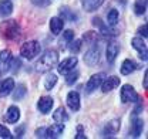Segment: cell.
Masks as SVG:
<instances>
[{"instance_id": "6da1fadb", "label": "cell", "mask_w": 148, "mask_h": 139, "mask_svg": "<svg viewBox=\"0 0 148 139\" xmlns=\"http://www.w3.org/2000/svg\"><path fill=\"white\" fill-rule=\"evenodd\" d=\"M57 64H58V52L53 48H49L38 58V61L36 63V70L38 72H49Z\"/></svg>"}, {"instance_id": "7a4b0ae2", "label": "cell", "mask_w": 148, "mask_h": 139, "mask_svg": "<svg viewBox=\"0 0 148 139\" xmlns=\"http://www.w3.org/2000/svg\"><path fill=\"white\" fill-rule=\"evenodd\" d=\"M0 33L6 40H16L20 37V26L16 20H7L0 24Z\"/></svg>"}, {"instance_id": "3957f363", "label": "cell", "mask_w": 148, "mask_h": 139, "mask_svg": "<svg viewBox=\"0 0 148 139\" xmlns=\"http://www.w3.org/2000/svg\"><path fill=\"white\" fill-rule=\"evenodd\" d=\"M41 50L40 47V43L36 40H30V41H26L24 44H21L20 47V55L26 60H33L36 55H38V52Z\"/></svg>"}, {"instance_id": "277c9868", "label": "cell", "mask_w": 148, "mask_h": 139, "mask_svg": "<svg viewBox=\"0 0 148 139\" xmlns=\"http://www.w3.org/2000/svg\"><path fill=\"white\" fill-rule=\"evenodd\" d=\"M120 98H121V102H123V104H137V102L140 101L138 92L134 89L132 85H130V84H125V85L121 87Z\"/></svg>"}, {"instance_id": "5b68a950", "label": "cell", "mask_w": 148, "mask_h": 139, "mask_svg": "<svg viewBox=\"0 0 148 139\" xmlns=\"http://www.w3.org/2000/svg\"><path fill=\"white\" fill-rule=\"evenodd\" d=\"M77 64H78V60H77L75 55H73V57H67V58H64V60H63L61 63H58L56 67H57V71H58L60 74L66 75L67 72H70V71L75 70Z\"/></svg>"}, {"instance_id": "8992f818", "label": "cell", "mask_w": 148, "mask_h": 139, "mask_svg": "<svg viewBox=\"0 0 148 139\" xmlns=\"http://www.w3.org/2000/svg\"><path fill=\"white\" fill-rule=\"evenodd\" d=\"M104 78H106V74H104V72H98V74L91 75L90 80H88L87 84H86V92H87V94H92L97 88H100V85H101V82H103Z\"/></svg>"}, {"instance_id": "52a82bcc", "label": "cell", "mask_w": 148, "mask_h": 139, "mask_svg": "<svg viewBox=\"0 0 148 139\" xmlns=\"http://www.w3.org/2000/svg\"><path fill=\"white\" fill-rule=\"evenodd\" d=\"M12 61H13V57L10 50L0 51V74H4L6 71L12 68Z\"/></svg>"}, {"instance_id": "ba28073f", "label": "cell", "mask_w": 148, "mask_h": 139, "mask_svg": "<svg viewBox=\"0 0 148 139\" xmlns=\"http://www.w3.org/2000/svg\"><path fill=\"white\" fill-rule=\"evenodd\" d=\"M98 61H100V48L98 47L88 48V51L84 54V63L88 67H94L95 64H98Z\"/></svg>"}, {"instance_id": "9c48e42d", "label": "cell", "mask_w": 148, "mask_h": 139, "mask_svg": "<svg viewBox=\"0 0 148 139\" xmlns=\"http://www.w3.org/2000/svg\"><path fill=\"white\" fill-rule=\"evenodd\" d=\"M54 105V99L51 97H40L37 101V109L41 114H49Z\"/></svg>"}, {"instance_id": "30bf717a", "label": "cell", "mask_w": 148, "mask_h": 139, "mask_svg": "<svg viewBox=\"0 0 148 139\" xmlns=\"http://www.w3.org/2000/svg\"><path fill=\"white\" fill-rule=\"evenodd\" d=\"M120 126H121V122L118 119H112L110 121L103 129V136L104 138H112L118 131H120Z\"/></svg>"}, {"instance_id": "8fae6325", "label": "cell", "mask_w": 148, "mask_h": 139, "mask_svg": "<svg viewBox=\"0 0 148 139\" xmlns=\"http://www.w3.org/2000/svg\"><path fill=\"white\" fill-rule=\"evenodd\" d=\"M144 129V121L140 118H132L131 119V126H130V135L132 138H140Z\"/></svg>"}, {"instance_id": "7c38bea8", "label": "cell", "mask_w": 148, "mask_h": 139, "mask_svg": "<svg viewBox=\"0 0 148 139\" xmlns=\"http://www.w3.org/2000/svg\"><path fill=\"white\" fill-rule=\"evenodd\" d=\"M120 85V78L118 77H115V75H111L108 78H104L103 80V82H101V89H103V92H110L112 89H115V88Z\"/></svg>"}, {"instance_id": "4fadbf2b", "label": "cell", "mask_w": 148, "mask_h": 139, "mask_svg": "<svg viewBox=\"0 0 148 139\" xmlns=\"http://www.w3.org/2000/svg\"><path fill=\"white\" fill-rule=\"evenodd\" d=\"M66 101H67V106H69L73 112H77V111L80 109V94H78L77 91H70V92L67 94Z\"/></svg>"}, {"instance_id": "5bb4252c", "label": "cell", "mask_w": 148, "mask_h": 139, "mask_svg": "<svg viewBox=\"0 0 148 139\" xmlns=\"http://www.w3.org/2000/svg\"><path fill=\"white\" fill-rule=\"evenodd\" d=\"M14 87H16V82H14V80H13L12 77L6 78V80H4V81L0 84V98H4V97L10 95V94L13 92Z\"/></svg>"}, {"instance_id": "9a60e30c", "label": "cell", "mask_w": 148, "mask_h": 139, "mask_svg": "<svg viewBox=\"0 0 148 139\" xmlns=\"http://www.w3.org/2000/svg\"><path fill=\"white\" fill-rule=\"evenodd\" d=\"M64 132V123H54L49 128H46V138H58Z\"/></svg>"}, {"instance_id": "2e32d148", "label": "cell", "mask_w": 148, "mask_h": 139, "mask_svg": "<svg viewBox=\"0 0 148 139\" xmlns=\"http://www.w3.org/2000/svg\"><path fill=\"white\" fill-rule=\"evenodd\" d=\"M4 119L9 123H16L20 119V109H18L16 105H12L7 108L6 114H4Z\"/></svg>"}, {"instance_id": "e0dca14e", "label": "cell", "mask_w": 148, "mask_h": 139, "mask_svg": "<svg viewBox=\"0 0 148 139\" xmlns=\"http://www.w3.org/2000/svg\"><path fill=\"white\" fill-rule=\"evenodd\" d=\"M118 54H120V46H118L117 43H114V41L110 43V44L107 46V51H106L107 61H108V63H114Z\"/></svg>"}, {"instance_id": "ac0fdd59", "label": "cell", "mask_w": 148, "mask_h": 139, "mask_svg": "<svg viewBox=\"0 0 148 139\" xmlns=\"http://www.w3.org/2000/svg\"><path fill=\"white\" fill-rule=\"evenodd\" d=\"M104 3V0H81V6L86 12L88 13H92L95 12L97 9L101 7V4Z\"/></svg>"}, {"instance_id": "d6986e66", "label": "cell", "mask_w": 148, "mask_h": 139, "mask_svg": "<svg viewBox=\"0 0 148 139\" xmlns=\"http://www.w3.org/2000/svg\"><path fill=\"white\" fill-rule=\"evenodd\" d=\"M60 16H61V18H63L64 21H71V23L77 21V18H78L77 13H74V10H71V9L67 7V6L60 7Z\"/></svg>"}, {"instance_id": "ffe728a7", "label": "cell", "mask_w": 148, "mask_h": 139, "mask_svg": "<svg viewBox=\"0 0 148 139\" xmlns=\"http://www.w3.org/2000/svg\"><path fill=\"white\" fill-rule=\"evenodd\" d=\"M63 27H64V20L61 17H51L50 18V31L53 34H60L63 31Z\"/></svg>"}, {"instance_id": "44dd1931", "label": "cell", "mask_w": 148, "mask_h": 139, "mask_svg": "<svg viewBox=\"0 0 148 139\" xmlns=\"http://www.w3.org/2000/svg\"><path fill=\"white\" fill-rule=\"evenodd\" d=\"M137 70V64L132 61V60H124L123 61V64H121V67H120V72L123 74V75H130V74H132L134 71Z\"/></svg>"}, {"instance_id": "7402d4cb", "label": "cell", "mask_w": 148, "mask_h": 139, "mask_svg": "<svg viewBox=\"0 0 148 139\" xmlns=\"http://www.w3.org/2000/svg\"><path fill=\"white\" fill-rule=\"evenodd\" d=\"M53 119L56 122H58V123H66V122L70 119V117L66 112V109L63 106H60V108H57L54 112H53Z\"/></svg>"}, {"instance_id": "603a6c76", "label": "cell", "mask_w": 148, "mask_h": 139, "mask_svg": "<svg viewBox=\"0 0 148 139\" xmlns=\"http://www.w3.org/2000/svg\"><path fill=\"white\" fill-rule=\"evenodd\" d=\"M13 13V3L10 0H1L0 1V16L9 17Z\"/></svg>"}, {"instance_id": "cb8c5ba5", "label": "cell", "mask_w": 148, "mask_h": 139, "mask_svg": "<svg viewBox=\"0 0 148 139\" xmlns=\"http://www.w3.org/2000/svg\"><path fill=\"white\" fill-rule=\"evenodd\" d=\"M13 91H14V92H13V99H14V101H20V99H23V98L26 97L27 87H26L24 84H17V88L14 87Z\"/></svg>"}, {"instance_id": "d4e9b609", "label": "cell", "mask_w": 148, "mask_h": 139, "mask_svg": "<svg viewBox=\"0 0 148 139\" xmlns=\"http://www.w3.org/2000/svg\"><path fill=\"white\" fill-rule=\"evenodd\" d=\"M56 84H57V75L53 74V72L47 74L46 78H44V89L46 91H51L56 87Z\"/></svg>"}, {"instance_id": "484cf974", "label": "cell", "mask_w": 148, "mask_h": 139, "mask_svg": "<svg viewBox=\"0 0 148 139\" xmlns=\"http://www.w3.org/2000/svg\"><path fill=\"white\" fill-rule=\"evenodd\" d=\"M147 12V0H135L134 3V13L137 16H143Z\"/></svg>"}, {"instance_id": "4316f807", "label": "cell", "mask_w": 148, "mask_h": 139, "mask_svg": "<svg viewBox=\"0 0 148 139\" xmlns=\"http://www.w3.org/2000/svg\"><path fill=\"white\" fill-rule=\"evenodd\" d=\"M118 20H120L118 10H117V9H111L110 12L107 13V24L111 26V27H114V26L118 23Z\"/></svg>"}, {"instance_id": "83f0119b", "label": "cell", "mask_w": 148, "mask_h": 139, "mask_svg": "<svg viewBox=\"0 0 148 139\" xmlns=\"http://www.w3.org/2000/svg\"><path fill=\"white\" fill-rule=\"evenodd\" d=\"M131 46H132L134 50H137L138 52L147 50V44H145V41H144L141 37H134V38L131 40Z\"/></svg>"}, {"instance_id": "f1b7e54d", "label": "cell", "mask_w": 148, "mask_h": 139, "mask_svg": "<svg viewBox=\"0 0 148 139\" xmlns=\"http://www.w3.org/2000/svg\"><path fill=\"white\" fill-rule=\"evenodd\" d=\"M78 75H80V72L78 71H70V72H67L66 74V84L67 85H73L74 82L78 80Z\"/></svg>"}, {"instance_id": "f546056e", "label": "cell", "mask_w": 148, "mask_h": 139, "mask_svg": "<svg viewBox=\"0 0 148 139\" xmlns=\"http://www.w3.org/2000/svg\"><path fill=\"white\" fill-rule=\"evenodd\" d=\"M69 50L73 52V54H77V52H80L81 50V40H71L70 43H69Z\"/></svg>"}, {"instance_id": "4dcf8cb0", "label": "cell", "mask_w": 148, "mask_h": 139, "mask_svg": "<svg viewBox=\"0 0 148 139\" xmlns=\"http://www.w3.org/2000/svg\"><path fill=\"white\" fill-rule=\"evenodd\" d=\"M12 136H13V135H12V132H10V131H9V129H7L4 125H1V123H0V138L10 139Z\"/></svg>"}, {"instance_id": "1f68e13d", "label": "cell", "mask_w": 148, "mask_h": 139, "mask_svg": "<svg viewBox=\"0 0 148 139\" xmlns=\"http://www.w3.org/2000/svg\"><path fill=\"white\" fill-rule=\"evenodd\" d=\"M74 37H75V33H74L73 30H66V31L63 33V40H64L66 43H70L71 40H74Z\"/></svg>"}, {"instance_id": "d6a6232c", "label": "cell", "mask_w": 148, "mask_h": 139, "mask_svg": "<svg viewBox=\"0 0 148 139\" xmlns=\"http://www.w3.org/2000/svg\"><path fill=\"white\" fill-rule=\"evenodd\" d=\"M84 40H86V43H90V44H94V40L97 38V34L94 33V31H87L84 37H83Z\"/></svg>"}, {"instance_id": "836d02e7", "label": "cell", "mask_w": 148, "mask_h": 139, "mask_svg": "<svg viewBox=\"0 0 148 139\" xmlns=\"http://www.w3.org/2000/svg\"><path fill=\"white\" fill-rule=\"evenodd\" d=\"M32 3L37 7H47L51 4V0H32Z\"/></svg>"}, {"instance_id": "e575fe53", "label": "cell", "mask_w": 148, "mask_h": 139, "mask_svg": "<svg viewBox=\"0 0 148 139\" xmlns=\"http://www.w3.org/2000/svg\"><path fill=\"white\" fill-rule=\"evenodd\" d=\"M138 35L143 37V38H147L148 33H147V24H143L140 29H138Z\"/></svg>"}, {"instance_id": "d590c367", "label": "cell", "mask_w": 148, "mask_h": 139, "mask_svg": "<svg viewBox=\"0 0 148 139\" xmlns=\"http://www.w3.org/2000/svg\"><path fill=\"white\" fill-rule=\"evenodd\" d=\"M75 139H86V134H84V129L81 125L77 126V135H75Z\"/></svg>"}, {"instance_id": "8d00e7d4", "label": "cell", "mask_w": 148, "mask_h": 139, "mask_svg": "<svg viewBox=\"0 0 148 139\" xmlns=\"http://www.w3.org/2000/svg\"><path fill=\"white\" fill-rule=\"evenodd\" d=\"M24 131H26V125H20V126L16 128L14 134H16V136H17V138H21V136L24 135Z\"/></svg>"}, {"instance_id": "74e56055", "label": "cell", "mask_w": 148, "mask_h": 139, "mask_svg": "<svg viewBox=\"0 0 148 139\" xmlns=\"http://www.w3.org/2000/svg\"><path fill=\"white\" fill-rule=\"evenodd\" d=\"M36 136L37 138H46V128L43 126V128H40V129H37L36 131Z\"/></svg>"}, {"instance_id": "f35d334b", "label": "cell", "mask_w": 148, "mask_h": 139, "mask_svg": "<svg viewBox=\"0 0 148 139\" xmlns=\"http://www.w3.org/2000/svg\"><path fill=\"white\" fill-rule=\"evenodd\" d=\"M143 108H144V105H143V104H138V105H137V108L132 111V115H134V117H137V115L140 114V111H143Z\"/></svg>"}, {"instance_id": "ab89813d", "label": "cell", "mask_w": 148, "mask_h": 139, "mask_svg": "<svg viewBox=\"0 0 148 139\" xmlns=\"http://www.w3.org/2000/svg\"><path fill=\"white\" fill-rule=\"evenodd\" d=\"M92 24H94L95 27H98V29H100V27L103 26V23H101V18H100V17H94V18H92Z\"/></svg>"}, {"instance_id": "60d3db41", "label": "cell", "mask_w": 148, "mask_h": 139, "mask_svg": "<svg viewBox=\"0 0 148 139\" xmlns=\"http://www.w3.org/2000/svg\"><path fill=\"white\" fill-rule=\"evenodd\" d=\"M147 55H148L147 50H145V51H140V52H138V57H140V60H143V61H147V60H148Z\"/></svg>"}, {"instance_id": "b9f144b4", "label": "cell", "mask_w": 148, "mask_h": 139, "mask_svg": "<svg viewBox=\"0 0 148 139\" xmlns=\"http://www.w3.org/2000/svg\"><path fill=\"white\" fill-rule=\"evenodd\" d=\"M20 65H21L20 60H18V58H16V60H14V67H13V68H10V70H13V71L16 72V71H18V68H20Z\"/></svg>"}, {"instance_id": "7bdbcfd3", "label": "cell", "mask_w": 148, "mask_h": 139, "mask_svg": "<svg viewBox=\"0 0 148 139\" xmlns=\"http://www.w3.org/2000/svg\"><path fill=\"white\" fill-rule=\"evenodd\" d=\"M148 88V71L145 70V72H144V89H147Z\"/></svg>"}]
</instances>
